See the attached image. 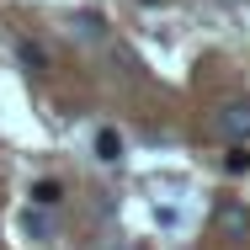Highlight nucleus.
I'll list each match as a JSON object with an SVG mask.
<instances>
[{
    "label": "nucleus",
    "instance_id": "2",
    "mask_svg": "<svg viewBox=\"0 0 250 250\" xmlns=\"http://www.w3.org/2000/svg\"><path fill=\"white\" fill-rule=\"evenodd\" d=\"M218 229H224L229 240H245L250 234V213L240 208V202H224V208H218Z\"/></svg>",
    "mask_w": 250,
    "mask_h": 250
},
{
    "label": "nucleus",
    "instance_id": "6",
    "mask_svg": "<svg viewBox=\"0 0 250 250\" xmlns=\"http://www.w3.org/2000/svg\"><path fill=\"white\" fill-rule=\"evenodd\" d=\"M16 59H21V64H27L32 75H43V69H48V53L38 48V43H21V48H16Z\"/></svg>",
    "mask_w": 250,
    "mask_h": 250
},
{
    "label": "nucleus",
    "instance_id": "8",
    "mask_svg": "<svg viewBox=\"0 0 250 250\" xmlns=\"http://www.w3.org/2000/svg\"><path fill=\"white\" fill-rule=\"evenodd\" d=\"M80 32H85V38H101V16H96V11L80 16Z\"/></svg>",
    "mask_w": 250,
    "mask_h": 250
},
{
    "label": "nucleus",
    "instance_id": "5",
    "mask_svg": "<svg viewBox=\"0 0 250 250\" xmlns=\"http://www.w3.org/2000/svg\"><path fill=\"white\" fill-rule=\"evenodd\" d=\"M21 229H27L32 240H53V224H48V218H43V213H32V208L21 213Z\"/></svg>",
    "mask_w": 250,
    "mask_h": 250
},
{
    "label": "nucleus",
    "instance_id": "3",
    "mask_svg": "<svg viewBox=\"0 0 250 250\" xmlns=\"http://www.w3.org/2000/svg\"><path fill=\"white\" fill-rule=\"evenodd\" d=\"M96 160H101V165H117V160H123V139H117V128H101V133H96Z\"/></svg>",
    "mask_w": 250,
    "mask_h": 250
},
{
    "label": "nucleus",
    "instance_id": "7",
    "mask_svg": "<svg viewBox=\"0 0 250 250\" xmlns=\"http://www.w3.org/2000/svg\"><path fill=\"white\" fill-rule=\"evenodd\" d=\"M224 165H229V170H250V149H229Z\"/></svg>",
    "mask_w": 250,
    "mask_h": 250
},
{
    "label": "nucleus",
    "instance_id": "4",
    "mask_svg": "<svg viewBox=\"0 0 250 250\" xmlns=\"http://www.w3.org/2000/svg\"><path fill=\"white\" fill-rule=\"evenodd\" d=\"M59 197H64V187H59L53 176H43V181H32V202H38V208H53Z\"/></svg>",
    "mask_w": 250,
    "mask_h": 250
},
{
    "label": "nucleus",
    "instance_id": "1",
    "mask_svg": "<svg viewBox=\"0 0 250 250\" xmlns=\"http://www.w3.org/2000/svg\"><path fill=\"white\" fill-rule=\"evenodd\" d=\"M213 128H218L224 139H234V144H250V96H229V101H218Z\"/></svg>",
    "mask_w": 250,
    "mask_h": 250
}]
</instances>
